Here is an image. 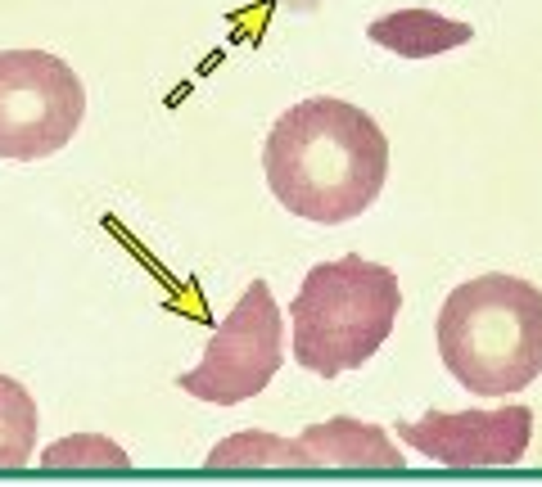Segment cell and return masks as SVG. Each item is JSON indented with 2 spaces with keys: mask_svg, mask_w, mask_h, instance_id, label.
Returning <instances> with one entry per match:
<instances>
[{
  "mask_svg": "<svg viewBox=\"0 0 542 487\" xmlns=\"http://www.w3.org/2000/svg\"><path fill=\"white\" fill-rule=\"evenodd\" d=\"M266 185L303 221L339 226L362 217L389 176V140L348 100H303L276 118L262 149Z\"/></svg>",
  "mask_w": 542,
  "mask_h": 487,
  "instance_id": "1",
  "label": "cell"
},
{
  "mask_svg": "<svg viewBox=\"0 0 542 487\" xmlns=\"http://www.w3.org/2000/svg\"><path fill=\"white\" fill-rule=\"evenodd\" d=\"M208 469H312L308 451L299 437H276V433H235L208 451Z\"/></svg>",
  "mask_w": 542,
  "mask_h": 487,
  "instance_id": "9",
  "label": "cell"
},
{
  "mask_svg": "<svg viewBox=\"0 0 542 487\" xmlns=\"http://www.w3.org/2000/svg\"><path fill=\"white\" fill-rule=\"evenodd\" d=\"M285 361V316L271 298L266 280H253L230 316L217 325V334L203 347V361L181 374V388L212 406H235L257 397L276 379Z\"/></svg>",
  "mask_w": 542,
  "mask_h": 487,
  "instance_id": "5",
  "label": "cell"
},
{
  "mask_svg": "<svg viewBox=\"0 0 542 487\" xmlns=\"http://www.w3.org/2000/svg\"><path fill=\"white\" fill-rule=\"evenodd\" d=\"M32 446H37V401L19 379L0 374V469L28 464Z\"/></svg>",
  "mask_w": 542,
  "mask_h": 487,
  "instance_id": "10",
  "label": "cell"
},
{
  "mask_svg": "<svg viewBox=\"0 0 542 487\" xmlns=\"http://www.w3.org/2000/svg\"><path fill=\"white\" fill-rule=\"evenodd\" d=\"M407 446L420 455L452 464V469H492L519 464L533 437L528 406H497V410H429L425 419L393 424Z\"/></svg>",
  "mask_w": 542,
  "mask_h": 487,
  "instance_id": "6",
  "label": "cell"
},
{
  "mask_svg": "<svg viewBox=\"0 0 542 487\" xmlns=\"http://www.w3.org/2000/svg\"><path fill=\"white\" fill-rule=\"evenodd\" d=\"M41 464H46V469H127L131 460H127V451L113 446L109 437H86V433H77V437H64V442L46 446Z\"/></svg>",
  "mask_w": 542,
  "mask_h": 487,
  "instance_id": "11",
  "label": "cell"
},
{
  "mask_svg": "<svg viewBox=\"0 0 542 487\" xmlns=\"http://www.w3.org/2000/svg\"><path fill=\"white\" fill-rule=\"evenodd\" d=\"M366 37L402 59H429V55H443V50H456L474 37V28L456 23V19H443L434 10H398V14H384L366 28Z\"/></svg>",
  "mask_w": 542,
  "mask_h": 487,
  "instance_id": "8",
  "label": "cell"
},
{
  "mask_svg": "<svg viewBox=\"0 0 542 487\" xmlns=\"http://www.w3.org/2000/svg\"><path fill=\"white\" fill-rule=\"evenodd\" d=\"M402 307L398 275L357 253L317 262L290 302L294 361L321 379L366 365L393 334Z\"/></svg>",
  "mask_w": 542,
  "mask_h": 487,
  "instance_id": "3",
  "label": "cell"
},
{
  "mask_svg": "<svg viewBox=\"0 0 542 487\" xmlns=\"http://www.w3.org/2000/svg\"><path fill=\"white\" fill-rule=\"evenodd\" d=\"M86 118V91L77 73L46 50L0 55V158H50Z\"/></svg>",
  "mask_w": 542,
  "mask_h": 487,
  "instance_id": "4",
  "label": "cell"
},
{
  "mask_svg": "<svg viewBox=\"0 0 542 487\" xmlns=\"http://www.w3.org/2000/svg\"><path fill=\"white\" fill-rule=\"evenodd\" d=\"M299 446L308 451L312 469H407V460L398 455V446L380 424L348 415L308 424L299 433Z\"/></svg>",
  "mask_w": 542,
  "mask_h": 487,
  "instance_id": "7",
  "label": "cell"
},
{
  "mask_svg": "<svg viewBox=\"0 0 542 487\" xmlns=\"http://www.w3.org/2000/svg\"><path fill=\"white\" fill-rule=\"evenodd\" d=\"M438 352L479 397L528 388L542 374V289L501 271L456 284L438 311Z\"/></svg>",
  "mask_w": 542,
  "mask_h": 487,
  "instance_id": "2",
  "label": "cell"
}]
</instances>
